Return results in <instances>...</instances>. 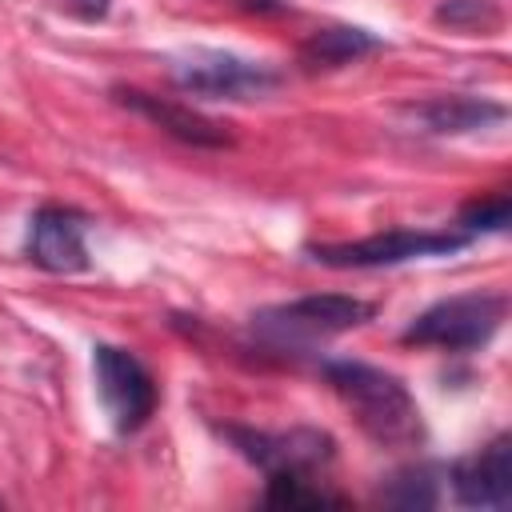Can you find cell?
Listing matches in <instances>:
<instances>
[{
  "label": "cell",
  "instance_id": "obj_1",
  "mask_svg": "<svg viewBox=\"0 0 512 512\" xmlns=\"http://www.w3.org/2000/svg\"><path fill=\"white\" fill-rule=\"evenodd\" d=\"M324 376L336 388V396L356 412L360 428L380 448L420 444V436H424L420 408H416V400L400 376H392L376 364H364V360H328Z\"/></svg>",
  "mask_w": 512,
  "mask_h": 512
},
{
  "label": "cell",
  "instance_id": "obj_2",
  "mask_svg": "<svg viewBox=\"0 0 512 512\" xmlns=\"http://www.w3.org/2000/svg\"><path fill=\"white\" fill-rule=\"evenodd\" d=\"M504 312H508L504 292H460L428 304L404 328V340L424 348H444V352H476L500 332Z\"/></svg>",
  "mask_w": 512,
  "mask_h": 512
},
{
  "label": "cell",
  "instance_id": "obj_3",
  "mask_svg": "<svg viewBox=\"0 0 512 512\" xmlns=\"http://www.w3.org/2000/svg\"><path fill=\"white\" fill-rule=\"evenodd\" d=\"M468 240H472L468 232H448V228H392L348 244H308V256L324 268H392L424 256L460 252L468 248Z\"/></svg>",
  "mask_w": 512,
  "mask_h": 512
},
{
  "label": "cell",
  "instance_id": "obj_4",
  "mask_svg": "<svg viewBox=\"0 0 512 512\" xmlns=\"http://www.w3.org/2000/svg\"><path fill=\"white\" fill-rule=\"evenodd\" d=\"M372 316V304L344 292H312L252 316V328L272 344H312L348 328H360Z\"/></svg>",
  "mask_w": 512,
  "mask_h": 512
},
{
  "label": "cell",
  "instance_id": "obj_5",
  "mask_svg": "<svg viewBox=\"0 0 512 512\" xmlns=\"http://www.w3.org/2000/svg\"><path fill=\"white\" fill-rule=\"evenodd\" d=\"M168 72L176 88L204 100H264L268 92L280 88V72L272 64L244 60L220 48H196L188 56H176Z\"/></svg>",
  "mask_w": 512,
  "mask_h": 512
},
{
  "label": "cell",
  "instance_id": "obj_6",
  "mask_svg": "<svg viewBox=\"0 0 512 512\" xmlns=\"http://www.w3.org/2000/svg\"><path fill=\"white\" fill-rule=\"evenodd\" d=\"M92 372H96V392L112 416V424L120 432H136L148 424V416L156 412V380L144 368L140 356H132L128 348L116 344H96L92 348Z\"/></svg>",
  "mask_w": 512,
  "mask_h": 512
},
{
  "label": "cell",
  "instance_id": "obj_7",
  "mask_svg": "<svg viewBox=\"0 0 512 512\" xmlns=\"http://www.w3.org/2000/svg\"><path fill=\"white\" fill-rule=\"evenodd\" d=\"M240 456H248L264 476L300 472L312 476L336 460V440L320 428H288V432H252V428H228Z\"/></svg>",
  "mask_w": 512,
  "mask_h": 512
},
{
  "label": "cell",
  "instance_id": "obj_8",
  "mask_svg": "<svg viewBox=\"0 0 512 512\" xmlns=\"http://www.w3.org/2000/svg\"><path fill=\"white\" fill-rule=\"evenodd\" d=\"M88 216L64 204H44L28 216V236H24V256L56 276L84 272L88 268Z\"/></svg>",
  "mask_w": 512,
  "mask_h": 512
},
{
  "label": "cell",
  "instance_id": "obj_9",
  "mask_svg": "<svg viewBox=\"0 0 512 512\" xmlns=\"http://www.w3.org/2000/svg\"><path fill=\"white\" fill-rule=\"evenodd\" d=\"M452 492L464 508H508V500H512V440L496 436L468 460H456Z\"/></svg>",
  "mask_w": 512,
  "mask_h": 512
},
{
  "label": "cell",
  "instance_id": "obj_10",
  "mask_svg": "<svg viewBox=\"0 0 512 512\" xmlns=\"http://www.w3.org/2000/svg\"><path fill=\"white\" fill-rule=\"evenodd\" d=\"M112 96H116V104L144 116L152 128H160L164 136H172L180 144H192V148H224L228 144V132L216 120L200 116L196 108H188L180 100H168V96H156L144 88H112Z\"/></svg>",
  "mask_w": 512,
  "mask_h": 512
},
{
  "label": "cell",
  "instance_id": "obj_11",
  "mask_svg": "<svg viewBox=\"0 0 512 512\" xmlns=\"http://www.w3.org/2000/svg\"><path fill=\"white\" fill-rule=\"evenodd\" d=\"M428 132H440V136H456V132H476V128H488V124H500L508 116V108L492 96H432L424 104H412L408 108Z\"/></svg>",
  "mask_w": 512,
  "mask_h": 512
},
{
  "label": "cell",
  "instance_id": "obj_12",
  "mask_svg": "<svg viewBox=\"0 0 512 512\" xmlns=\"http://www.w3.org/2000/svg\"><path fill=\"white\" fill-rule=\"evenodd\" d=\"M380 48H384L380 36H372L364 28H352V24H332V28L312 32L300 44V64H304V72H332V68L356 64L360 56H372Z\"/></svg>",
  "mask_w": 512,
  "mask_h": 512
},
{
  "label": "cell",
  "instance_id": "obj_13",
  "mask_svg": "<svg viewBox=\"0 0 512 512\" xmlns=\"http://www.w3.org/2000/svg\"><path fill=\"white\" fill-rule=\"evenodd\" d=\"M264 500H268L272 508H324V504H344V496L308 484V476H300V472L268 476V492H264Z\"/></svg>",
  "mask_w": 512,
  "mask_h": 512
},
{
  "label": "cell",
  "instance_id": "obj_14",
  "mask_svg": "<svg viewBox=\"0 0 512 512\" xmlns=\"http://www.w3.org/2000/svg\"><path fill=\"white\" fill-rule=\"evenodd\" d=\"M512 220V200L508 192H492V196H476L460 208V232L476 236V232H504Z\"/></svg>",
  "mask_w": 512,
  "mask_h": 512
},
{
  "label": "cell",
  "instance_id": "obj_15",
  "mask_svg": "<svg viewBox=\"0 0 512 512\" xmlns=\"http://www.w3.org/2000/svg\"><path fill=\"white\" fill-rule=\"evenodd\" d=\"M432 16H436V24H448V28H460V32H484V28L500 24L496 0H444Z\"/></svg>",
  "mask_w": 512,
  "mask_h": 512
},
{
  "label": "cell",
  "instance_id": "obj_16",
  "mask_svg": "<svg viewBox=\"0 0 512 512\" xmlns=\"http://www.w3.org/2000/svg\"><path fill=\"white\" fill-rule=\"evenodd\" d=\"M384 500L396 504V508H432L436 504V480H432L428 468H408L392 480Z\"/></svg>",
  "mask_w": 512,
  "mask_h": 512
},
{
  "label": "cell",
  "instance_id": "obj_17",
  "mask_svg": "<svg viewBox=\"0 0 512 512\" xmlns=\"http://www.w3.org/2000/svg\"><path fill=\"white\" fill-rule=\"evenodd\" d=\"M68 8H72L80 20H100V16H108V0H68Z\"/></svg>",
  "mask_w": 512,
  "mask_h": 512
}]
</instances>
